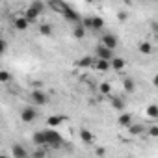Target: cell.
Masks as SVG:
<instances>
[{"label": "cell", "mask_w": 158, "mask_h": 158, "mask_svg": "<svg viewBox=\"0 0 158 158\" xmlns=\"http://www.w3.org/2000/svg\"><path fill=\"white\" fill-rule=\"evenodd\" d=\"M45 132V139H47V145H61L63 143V138H61V134L60 132H56V130H43Z\"/></svg>", "instance_id": "cell-1"}, {"label": "cell", "mask_w": 158, "mask_h": 158, "mask_svg": "<svg viewBox=\"0 0 158 158\" xmlns=\"http://www.w3.org/2000/svg\"><path fill=\"white\" fill-rule=\"evenodd\" d=\"M95 56H97V60H104V61H112V60H114V50H110V48H106L104 45H99V47L95 48Z\"/></svg>", "instance_id": "cell-2"}, {"label": "cell", "mask_w": 158, "mask_h": 158, "mask_svg": "<svg viewBox=\"0 0 158 158\" xmlns=\"http://www.w3.org/2000/svg\"><path fill=\"white\" fill-rule=\"evenodd\" d=\"M101 45H104L106 48L114 50V48H117L119 41H117V37H115L114 34H104V35H102V39H101Z\"/></svg>", "instance_id": "cell-3"}, {"label": "cell", "mask_w": 158, "mask_h": 158, "mask_svg": "<svg viewBox=\"0 0 158 158\" xmlns=\"http://www.w3.org/2000/svg\"><path fill=\"white\" fill-rule=\"evenodd\" d=\"M35 117H37V112H35L34 106H26V108H23V112H21V119H23L24 123H32Z\"/></svg>", "instance_id": "cell-4"}, {"label": "cell", "mask_w": 158, "mask_h": 158, "mask_svg": "<svg viewBox=\"0 0 158 158\" xmlns=\"http://www.w3.org/2000/svg\"><path fill=\"white\" fill-rule=\"evenodd\" d=\"M30 99H32L34 104H47V102H48V97H47L41 89H34V91L30 93Z\"/></svg>", "instance_id": "cell-5"}, {"label": "cell", "mask_w": 158, "mask_h": 158, "mask_svg": "<svg viewBox=\"0 0 158 158\" xmlns=\"http://www.w3.org/2000/svg\"><path fill=\"white\" fill-rule=\"evenodd\" d=\"M61 15H63L67 21H71V23H76V24L80 23V15H78L73 8H69V6H65V10L61 11Z\"/></svg>", "instance_id": "cell-6"}, {"label": "cell", "mask_w": 158, "mask_h": 158, "mask_svg": "<svg viewBox=\"0 0 158 158\" xmlns=\"http://www.w3.org/2000/svg\"><path fill=\"white\" fill-rule=\"evenodd\" d=\"M11 152H13V158H28V151L21 143H13L11 145Z\"/></svg>", "instance_id": "cell-7"}, {"label": "cell", "mask_w": 158, "mask_h": 158, "mask_svg": "<svg viewBox=\"0 0 158 158\" xmlns=\"http://www.w3.org/2000/svg\"><path fill=\"white\" fill-rule=\"evenodd\" d=\"M32 141L37 145V147H47V139H45V132L43 130H37V132H34V136H32Z\"/></svg>", "instance_id": "cell-8"}, {"label": "cell", "mask_w": 158, "mask_h": 158, "mask_svg": "<svg viewBox=\"0 0 158 158\" xmlns=\"http://www.w3.org/2000/svg\"><path fill=\"white\" fill-rule=\"evenodd\" d=\"M39 15H41V13H39L37 10H34L32 6H28V10L24 11V15H23V17H24V19H26L28 23H34V21H35V19H37Z\"/></svg>", "instance_id": "cell-9"}, {"label": "cell", "mask_w": 158, "mask_h": 158, "mask_svg": "<svg viewBox=\"0 0 158 158\" xmlns=\"http://www.w3.org/2000/svg\"><path fill=\"white\" fill-rule=\"evenodd\" d=\"M73 35H74L76 39H82V37L86 35V28L82 26V23H78V24L73 28Z\"/></svg>", "instance_id": "cell-10"}, {"label": "cell", "mask_w": 158, "mask_h": 158, "mask_svg": "<svg viewBox=\"0 0 158 158\" xmlns=\"http://www.w3.org/2000/svg\"><path fill=\"white\" fill-rule=\"evenodd\" d=\"M13 24H15V30H26L30 23H28L24 17H17V19L13 21Z\"/></svg>", "instance_id": "cell-11"}, {"label": "cell", "mask_w": 158, "mask_h": 158, "mask_svg": "<svg viewBox=\"0 0 158 158\" xmlns=\"http://www.w3.org/2000/svg\"><path fill=\"white\" fill-rule=\"evenodd\" d=\"M123 89H125L127 93H134V91H136V82L132 80V78H127V80L123 82Z\"/></svg>", "instance_id": "cell-12"}, {"label": "cell", "mask_w": 158, "mask_h": 158, "mask_svg": "<svg viewBox=\"0 0 158 158\" xmlns=\"http://www.w3.org/2000/svg\"><path fill=\"white\" fill-rule=\"evenodd\" d=\"M104 28V21L101 17H91V30H102Z\"/></svg>", "instance_id": "cell-13"}, {"label": "cell", "mask_w": 158, "mask_h": 158, "mask_svg": "<svg viewBox=\"0 0 158 158\" xmlns=\"http://www.w3.org/2000/svg\"><path fill=\"white\" fill-rule=\"evenodd\" d=\"M117 121H119L121 127H130V125H132V117H130V114H121Z\"/></svg>", "instance_id": "cell-14"}, {"label": "cell", "mask_w": 158, "mask_h": 158, "mask_svg": "<svg viewBox=\"0 0 158 158\" xmlns=\"http://www.w3.org/2000/svg\"><path fill=\"white\" fill-rule=\"evenodd\" d=\"M138 48H139L141 54H151V52H152V47H151L149 41H141V43L138 45Z\"/></svg>", "instance_id": "cell-15"}, {"label": "cell", "mask_w": 158, "mask_h": 158, "mask_svg": "<svg viewBox=\"0 0 158 158\" xmlns=\"http://www.w3.org/2000/svg\"><path fill=\"white\" fill-rule=\"evenodd\" d=\"M80 138H82L84 143H91V141H93V134H91L88 128H82V130H80Z\"/></svg>", "instance_id": "cell-16"}, {"label": "cell", "mask_w": 158, "mask_h": 158, "mask_svg": "<svg viewBox=\"0 0 158 158\" xmlns=\"http://www.w3.org/2000/svg\"><path fill=\"white\" fill-rule=\"evenodd\" d=\"M93 63H95V61H93L91 56H84V58L78 60V67H91Z\"/></svg>", "instance_id": "cell-17"}, {"label": "cell", "mask_w": 158, "mask_h": 158, "mask_svg": "<svg viewBox=\"0 0 158 158\" xmlns=\"http://www.w3.org/2000/svg\"><path fill=\"white\" fill-rule=\"evenodd\" d=\"M95 67H97L99 71H108V69L112 67V61H104V60H97V61H95Z\"/></svg>", "instance_id": "cell-18"}, {"label": "cell", "mask_w": 158, "mask_h": 158, "mask_svg": "<svg viewBox=\"0 0 158 158\" xmlns=\"http://www.w3.org/2000/svg\"><path fill=\"white\" fill-rule=\"evenodd\" d=\"M147 115L151 119H158V106L156 104H149L147 106Z\"/></svg>", "instance_id": "cell-19"}, {"label": "cell", "mask_w": 158, "mask_h": 158, "mask_svg": "<svg viewBox=\"0 0 158 158\" xmlns=\"http://www.w3.org/2000/svg\"><path fill=\"white\" fill-rule=\"evenodd\" d=\"M63 119H65V117H61V115H50V117H48V125H50V127H58V125L63 123Z\"/></svg>", "instance_id": "cell-20"}, {"label": "cell", "mask_w": 158, "mask_h": 158, "mask_svg": "<svg viewBox=\"0 0 158 158\" xmlns=\"http://www.w3.org/2000/svg\"><path fill=\"white\" fill-rule=\"evenodd\" d=\"M112 67H114L115 71H121V69L125 67V60H123V58H114V60H112Z\"/></svg>", "instance_id": "cell-21"}, {"label": "cell", "mask_w": 158, "mask_h": 158, "mask_svg": "<svg viewBox=\"0 0 158 158\" xmlns=\"http://www.w3.org/2000/svg\"><path fill=\"white\" fill-rule=\"evenodd\" d=\"M30 6H32L34 10H37L39 13H43V11H45V4H43V2H39V0H35V2H32Z\"/></svg>", "instance_id": "cell-22"}, {"label": "cell", "mask_w": 158, "mask_h": 158, "mask_svg": "<svg viewBox=\"0 0 158 158\" xmlns=\"http://www.w3.org/2000/svg\"><path fill=\"white\" fill-rule=\"evenodd\" d=\"M39 32H41L43 35H50V34H52V26H50V24H41Z\"/></svg>", "instance_id": "cell-23"}, {"label": "cell", "mask_w": 158, "mask_h": 158, "mask_svg": "<svg viewBox=\"0 0 158 158\" xmlns=\"http://www.w3.org/2000/svg\"><path fill=\"white\" fill-rule=\"evenodd\" d=\"M110 89H112V86H110L108 82H102V84L99 86V91H101L102 95H106V93H110Z\"/></svg>", "instance_id": "cell-24"}, {"label": "cell", "mask_w": 158, "mask_h": 158, "mask_svg": "<svg viewBox=\"0 0 158 158\" xmlns=\"http://www.w3.org/2000/svg\"><path fill=\"white\" fill-rule=\"evenodd\" d=\"M128 128H130V132H132V134H136V136L143 132V127H141V125H130Z\"/></svg>", "instance_id": "cell-25"}, {"label": "cell", "mask_w": 158, "mask_h": 158, "mask_svg": "<svg viewBox=\"0 0 158 158\" xmlns=\"http://www.w3.org/2000/svg\"><path fill=\"white\" fill-rule=\"evenodd\" d=\"M112 106H114L115 110H121L125 104H123V101H121V99H117V97H115V99H112Z\"/></svg>", "instance_id": "cell-26"}, {"label": "cell", "mask_w": 158, "mask_h": 158, "mask_svg": "<svg viewBox=\"0 0 158 158\" xmlns=\"http://www.w3.org/2000/svg\"><path fill=\"white\" fill-rule=\"evenodd\" d=\"M151 138H158V127H151L149 128V132H147Z\"/></svg>", "instance_id": "cell-27"}, {"label": "cell", "mask_w": 158, "mask_h": 158, "mask_svg": "<svg viewBox=\"0 0 158 158\" xmlns=\"http://www.w3.org/2000/svg\"><path fill=\"white\" fill-rule=\"evenodd\" d=\"M0 80H2V82H8V80H10V73H8V71H0Z\"/></svg>", "instance_id": "cell-28"}, {"label": "cell", "mask_w": 158, "mask_h": 158, "mask_svg": "<svg viewBox=\"0 0 158 158\" xmlns=\"http://www.w3.org/2000/svg\"><path fill=\"white\" fill-rule=\"evenodd\" d=\"M34 158H45V149H41V151H37V152L34 154Z\"/></svg>", "instance_id": "cell-29"}, {"label": "cell", "mask_w": 158, "mask_h": 158, "mask_svg": "<svg viewBox=\"0 0 158 158\" xmlns=\"http://www.w3.org/2000/svg\"><path fill=\"white\" fill-rule=\"evenodd\" d=\"M104 154H106V149H102V147H99V149H97V156H101V158H102Z\"/></svg>", "instance_id": "cell-30"}, {"label": "cell", "mask_w": 158, "mask_h": 158, "mask_svg": "<svg viewBox=\"0 0 158 158\" xmlns=\"http://www.w3.org/2000/svg\"><path fill=\"white\" fill-rule=\"evenodd\" d=\"M6 47H8V43H6V41L2 39V41H0V50H2V54L6 52Z\"/></svg>", "instance_id": "cell-31"}, {"label": "cell", "mask_w": 158, "mask_h": 158, "mask_svg": "<svg viewBox=\"0 0 158 158\" xmlns=\"http://www.w3.org/2000/svg\"><path fill=\"white\" fill-rule=\"evenodd\" d=\"M151 28H152V32H154V34H158V23H152V24H151Z\"/></svg>", "instance_id": "cell-32"}, {"label": "cell", "mask_w": 158, "mask_h": 158, "mask_svg": "<svg viewBox=\"0 0 158 158\" xmlns=\"http://www.w3.org/2000/svg\"><path fill=\"white\" fill-rule=\"evenodd\" d=\"M152 84L158 88V73H156V74H154V78H152Z\"/></svg>", "instance_id": "cell-33"}, {"label": "cell", "mask_w": 158, "mask_h": 158, "mask_svg": "<svg viewBox=\"0 0 158 158\" xmlns=\"http://www.w3.org/2000/svg\"><path fill=\"white\" fill-rule=\"evenodd\" d=\"M117 17H119V19H121V21H125V19H127V13H119V15H117Z\"/></svg>", "instance_id": "cell-34"}, {"label": "cell", "mask_w": 158, "mask_h": 158, "mask_svg": "<svg viewBox=\"0 0 158 158\" xmlns=\"http://www.w3.org/2000/svg\"><path fill=\"white\" fill-rule=\"evenodd\" d=\"M0 158H10V156H6V154H2V156H0Z\"/></svg>", "instance_id": "cell-35"}]
</instances>
